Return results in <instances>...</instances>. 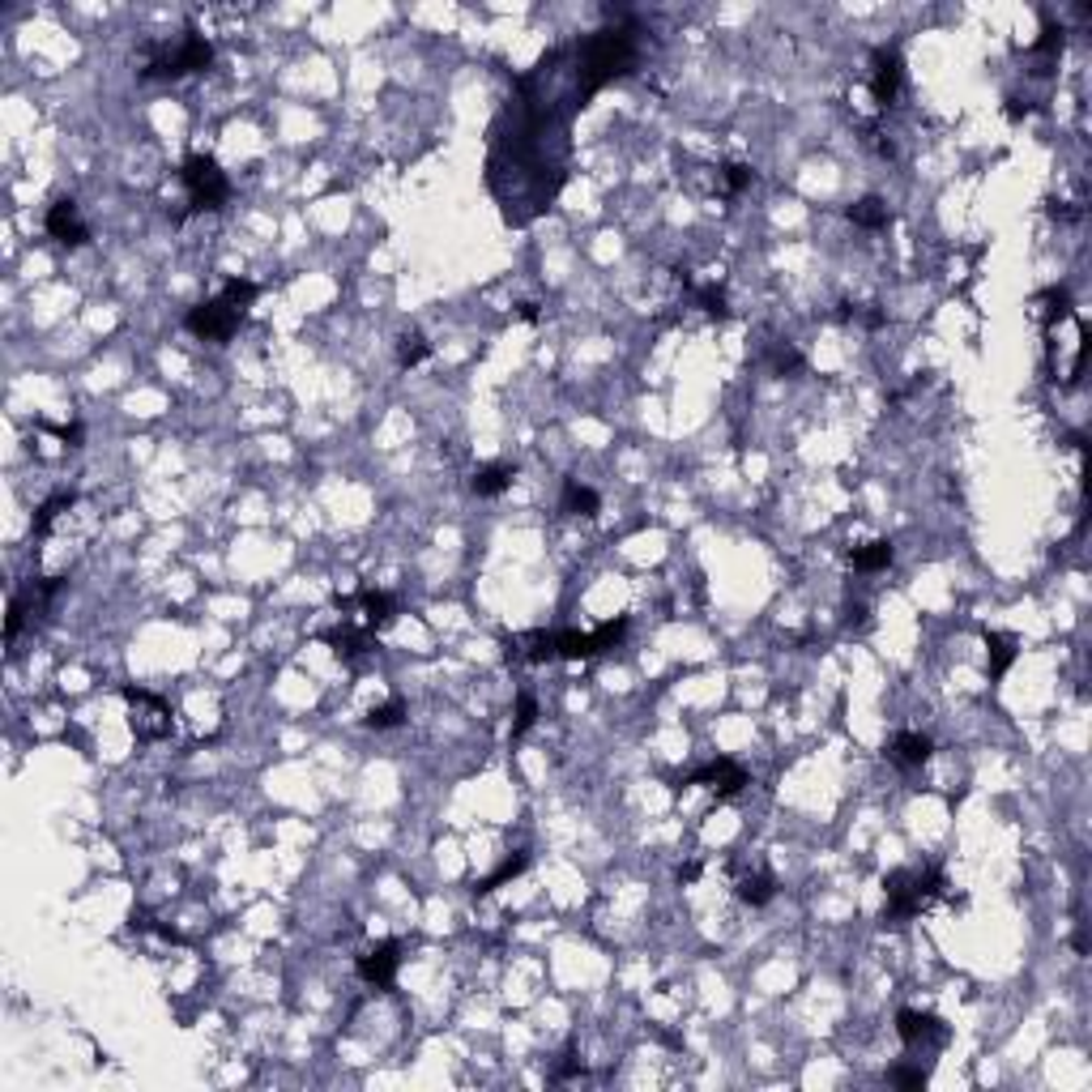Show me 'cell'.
I'll use <instances>...</instances> for the list:
<instances>
[{"label": "cell", "mask_w": 1092, "mask_h": 1092, "mask_svg": "<svg viewBox=\"0 0 1092 1092\" xmlns=\"http://www.w3.org/2000/svg\"><path fill=\"white\" fill-rule=\"evenodd\" d=\"M325 645H333L337 657H359L367 649H375V632L372 628H354V623H342L337 632H325Z\"/></svg>", "instance_id": "15"}, {"label": "cell", "mask_w": 1092, "mask_h": 1092, "mask_svg": "<svg viewBox=\"0 0 1092 1092\" xmlns=\"http://www.w3.org/2000/svg\"><path fill=\"white\" fill-rule=\"evenodd\" d=\"M244 316L247 311H240L226 295H214V299L192 308L188 316H183V325H188L197 337H205V342H231L235 329L244 325Z\"/></svg>", "instance_id": "5"}, {"label": "cell", "mask_w": 1092, "mask_h": 1092, "mask_svg": "<svg viewBox=\"0 0 1092 1092\" xmlns=\"http://www.w3.org/2000/svg\"><path fill=\"white\" fill-rule=\"evenodd\" d=\"M525 867H529V853H525V849L508 853V858H503L500 867H495L491 875L482 879V884H474V896H486V892H495V888H500V884H508V879H517V875H521V870H525Z\"/></svg>", "instance_id": "23"}, {"label": "cell", "mask_w": 1092, "mask_h": 1092, "mask_svg": "<svg viewBox=\"0 0 1092 1092\" xmlns=\"http://www.w3.org/2000/svg\"><path fill=\"white\" fill-rule=\"evenodd\" d=\"M534 721H538V700H534V692H521V696H517V721H512V734L521 739V734L534 726Z\"/></svg>", "instance_id": "29"}, {"label": "cell", "mask_w": 1092, "mask_h": 1092, "mask_svg": "<svg viewBox=\"0 0 1092 1092\" xmlns=\"http://www.w3.org/2000/svg\"><path fill=\"white\" fill-rule=\"evenodd\" d=\"M721 180H726V188H730V192H742V188H751L756 171L742 167V162H726V167H721Z\"/></svg>", "instance_id": "31"}, {"label": "cell", "mask_w": 1092, "mask_h": 1092, "mask_svg": "<svg viewBox=\"0 0 1092 1092\" xmlns=\"http://www.w3.org/2000/svg\"><path fill=\"white\" fill-rule=\"evenodd\" d=\"M901 77H905V64L892 48H879L875 52V69H870V95H875L879 107H892L896 95H901Z\"/></svg>", "instance_id": "11"}, {"label": "cell", "mask_w": 1092, "mask_h": 1092, "mask_svg": "<svg viewBox=\"0 0 1092 1092\" xmlns=\"http://www.w3.org/2000/svg\"><path fill=\"white\" fill-rule=\"evenodd\" d=\"M337 607H342V610L359 607L363 610V628H372V632L389 628V623L397 619V602H393V593H384V589H359L354 598H337Z\"/></svg>", "instance_id": "12"}, {"label": "cell", "mask_w": 1092, "mask_h": 1092, "mask_svg": "<svg viewBox=\"0 0 1092 1092\" xmlns=\"http://www.w3.org/2000/svg\"><path fill=\"white\" fill-rule=\"evenodd\" d=\"M602 500L593 486H585L581 479H567L564 482V512H572V517H598Z\"/></svg>", "instance_id": "20"}, {"label": "cell", "mask_w": 1092, "mask_h": 1092, "mask_svg": "<svg viewBox=\"0 0 1092 1092\" xmlns=\"http://www.w3.org/2000/svg\"><path fill=\"white\" fill-rule=\"evenodd\" d=\"M359 977L367 981V986L375 990H393V981H397V969H401V943L397 939H384L375 943V948H367L359 956Z\"/></svg>", "instance_id": "7"}, {"label": "cell", "mask_w": 1092, "mask_h": 1092, "mask_svg": "<svg viewBox=\"0 0 1092 1092\" xmlns=\"http://www.w3.org/2000/svg\"><path fill=\"white\" fill-rule=\"evenodd\" d=\"M124 700L133 704V734L141 742H159L171 734V709L162 696L145 692V687H124Z\"/></svg>", "instance_id": "6"}, {"label": "cell", "mask_w": 1092, "mask_h": 1092, "mask_svg": "<svg viewBox=\"0 0 1092 1092\" xmlns=\"http://www.w3.org/2000/svg\"><path fill=\"white\" fill-rule=\"evenodd\" d=\"M926 1080H931V1071H926V1067H892V1071H888V1084H892V1088H922Z\"/></svg>", "instance_id": "30"}, {"label": "cell", "mask_w": 1092, "mask_h": 1092, "mask_svg": "<svg viewBox=\"0 0 1092 1092\" xmlns=\"http://www.w3.org/2000/svg\"><path fill=\"white\" fill-rule=\"evenodd\" d=\"M180 183L188 188V205L201 209V214H214V209H223L226 201H231V180H226V171L218 167L209 154H192V159H183L180 167Z\"/></svg>", "instance_id": "4"}, {"label": "cell", "mask_w": 1092, "mask_h": 1092, "mask_svg": "<svg viewBox=\"0 0 1092 1092\" xmlns=\"http://www.w3.org/2000/svg\"><path fill=\"white\" fill-rule=\"evenodd\" d=\"M734 892H739V901H742V905L760 910V905H768V901L777 896V879L768 875V870H756V875H742Z\"/></svg>", "instance_id": "19"}, {"label": "cell", "mask_w": 1092, "mask_h": 1092, "mask_svg": "<svg viewBox=\"0 0 1092 1092\" xmlns=\"http://www.w3.org/2000/svg\"><path fill=\"white\" fill-rule=\"evenodd\" d=\"M43 431H52L56 439H64L69 448H77L81 444V423H64V427H52V423H39Z\"/></svg>", "instance_id": "34"}, {"label": "cell", "mask_w": 1092, "mask_h": 1092, "mask_svg": "<svg viewBox=\"0 0 1092 1092\" xmlns=\"http://www.w3.org/2000/svg\"><path fill=\"white\" fill-rule=\"evenodd\" d=\"M43 226H48V235H52L56 244H64V247H81V244L90 240V231H86V223H81L77 201H73V197L52 201V209H48V218H43Z\"/></svg>", "instance_id": "9"}, {"label": "cell", "mask_w": 1092, "mask_h": 1092, "mask_svg": "<svg viewBox=\"0 0 1092 1092\" xmlns=\"http://www.w3.org/2000/svg\"><path fill=\"white\" fill-rule=\"evenodd\" d=\"M73 503H77V495H73V491H56L52 500H43V503H39V517H34V534H39V538L52 534L56 517H60V512H69Z\"/></svg>", "instance_id": "24"}, {"label": "cell", "mask_w": 1092, "mask_h": 1092, "mask_svg": "<svg viewBox=\"0 0 1092 1092\" xmlns=\"http://www.w3.org/2000/svg\"><path fill=\"white\" fill-rule=\"evenodd\" d=\"M22 614H26L22 598H13V607H9V623H5V636H9V640H13L17 632H22Z\"/></svg>", "instance_id": "35"}, {"label": "cell", "mask_w": 1092, "mask_h": 1092, "mask_svg": "<svg viewBox=\"0 0 1092 1092\" xmlns=\"http://www.w3.org/2000/svg\"><path fill=\"white\" fill-rule=\"evenodd\" d=\"M636 60V31L632 26H610V31H593L589 39H581L572 48V69L576 86L585 90V98H593L607 81L623 77Z\"/></svg>", "instance_id": "1"}, {"label": "cell", "mask_w": 1092, "mask_h": 1092, "mask_svg": "<svg viewBox=\"0 0 1092 1092\" xmlns=\"http://www.w3.org/2000/svg\"><path fill=\"white\" fill-rule=\"evenodd\" d=\"M145 77H188V73H205L209 64H214V48H209L205 34H197L188 26L183 31V39L176 43V48H145Z\"/></svg>", "instance_id": "3"}, {"label": "cell", "mask_w": 1092, "mask_h": 1092, "mask_svg": "<svg viewBox=\"0 0 1092 1092\" xmlns=\"http://www.w3.org/2000/svg\"><path fill=\"white\" fill-rule=\"evenodd\" d=\"M896 1033H901V1041L910 1045V1050H917V1045H943L948 1041V1024L939 1020L934 1012H896Z\"/></svg>", "instance_id": "10"}, {"label": "cell", "mask_w": 1092, "mask_h": 1092, "mask_svg": "<svg viewBox=\"0 0 1092 1092\" xmlns=\"http://www.w3.org/2000/svg\"><path fill=\"white\" fill-rule=\"evenodd\" d=\"M223 295L231 299V304L240 308V311H247V308H252V299L261 295V287H256V282H247V278H231V282L223 287Z\"/></svg>", "instance_id": "28"}, {"label": "cell", "mask_w": 1092, "mask_h": 1092, "mask_svg": "<svg viewBox=\"0 0 1092 1092\" xmlns=\"http://www.w3.org/2000/svg\"><path fill=\"white\" fill-rule=\"evenodd\" d=\"M892 559H896L892 543H884V538H879V543H867V546L853 550L849 564H853V572H884V567L892 564Z\"/></svg>", "instance_id": "22"}, {"label": "cell", "mask_w": 1092, "mask_h": 1092, "mask_svg": "<svg viewBox=\"0 0 1092 1092\" xmlns=\"http://www.w3.org/2000/svg\"><path fill=\"white\" fill-rule=\"evenodd\" d=\"M683 785H704V789H713L717 798H734L739 789H747V768L739 764V760H713V764H704V768H696L692 777H683Z\"/></svg>", "instance_id": "8"}, {"label": "cell", "mask_w": 1092, "mask_h": 1092, "mask_svg": "<svg viewBox=\"0 0 1092 1092\" xmlns=\"http://www.w3.org/2000/svg\"><path fill=\"white\" fill-rule=\"evenodd\" d=\"M602 645L593 632H555V657H567V662H585V657H598Z\"/></svg>", "instance_id": "17"}, {"label": "cell", "mask_w": 1092, "mask_h": 1092, "mask_svg": "<svg viewBox=\"0 0 1092 1092\" xmlns=\"http://www.w3.org/2000/svg\"><path fill=\"white\" fill-rule=\"evenodd\" d=\"M512 479H517V470L503 461H491V465H479L470 479V491L482 495V500H495V495H503L512 486Z\"/></svg>", "instance_id": "16"}, {"label": "cell", "mask_w": 1092, "mask_h": 1092, "mask_svg": "<svg viewBox=\"0 0 1092 1092\" xmlns=\"http://www.w3.org/2000/svg\"><path fill=\"white\" fill-rule=\"evenodd\" d=\"M427 354H431V346H427L423 333H401V342H397V363L401 367H418Z\"/></svg>", "instance_id": "26"}, {"label": "cell", "mask_w": 1092, "mask_h": 1092, "mask_svg": "<svg viewBox=\"0 0 1092 1092\" xmlns=\"http://www.w3.org/2000/svg\"><path fill=\"white\" fill-rule=\"evenodd\" d=\"M696 299H700V308L709 311V316H730V308H726V295H721V287H700V290H696Z\"/></svg>", "instance_id": "32"}, {"label": "cell", "mask_w": 1092, "mask_h": 1092, "mask_svg": "<svg viewBox=\"0 0 1092 1092\" xmlns=\"http://www.w3.org/2000/svg\"><path fill=\"white\" fill-rule=\"evenodd\" d=\"M943 888H948V879H943L934 867H926V870H892V875L884 879V896H888L884 922L888 926H905L910 917L922 913L926 905L943 892Z\"/></svg>", "instance_id": "2"}, {"label": "cell", "mask_w": 1092, "mask_h": 1092, "mask_svg": "<svg viewBox=\"0 0 1092 1092\" xmlns=\"http://www.w3.org/2000/svg\"><path fill=\"white\" fill-rule=\"evenodd\" d=\"M401 721H406V704H401V700L375 704V709L367 713V726H372V730H393V726H401Z\"/></svg>", "instance_id": "27"}, {"label": "cell", "mask_w": 1092, "mask_h": 1092, "mask_svg": "<svg viewBox=\"0 0 1092 1092\" xmlns=\"http://www.w3.org/2000/svg\"><path fill=\"white\" fill-rule=\"evenodd\" d=\"M700 879V862H683L678 867V884H696Z\"/></svg>", "instance_id": "36"}, {"label": "cell", "mask_w": 1092, "mask_h": 1092, "mask_svg": "<svg viewBox=\"0 0 1092 1092\" xmlns=\"http://www.w3.org/2000/svg\"><path fill=\"white\" fill-rule=\"evenodd\" d=\"M503 657H508V662H550V657H555V632L508 636L503 640Z\"/></svg>", "instance_id": "14"}, {"label": "cell", "mask_w": 1092, "mask_h": 1092, "mask_svg": "<svg viewBox=\"0 0 1092 1092\" xmlns=\"http://www.w3.org/2000/svg\"><path fill=\"white\" fill-rule=\"evenodd\" d=\"M986 649H990V678L998 683L1016 666L1020 649H1016V636H1003V632H986Z\"/></svg>", "instance_id": "18"}, {"label": "cell", "mask_w": 1092, "mask_h": 1092, "mask_svg": "<svg viewBox=\"0 0 1092 1092\" xmlns=\"http://www.w3.org/2000/svg\"><path fill=\"white\" fill-rule=\"evenodd\" d=\"M931 756H934V742L917 730H901V734H892V742H888V760H892L896 768H905V773L922 768Z\"/></svg>", "instance_id": "13"}, {"label": "cell", "mask_w": 1092, "mask_h": 1092, "mask_svg": "<svg viewBox=\"0 0 1092 1092\" xmlns=\"http://www.w3.org/2000/svg\"><path fill=\"white\" fill-rule=\"evenodd\" d=\"M846 214H849V223H853V226H862V231H879V226L892 223V214H888V205H884L879 197H862V201H853Z\"/></svg>", "instance_id": "21"}, {"label": "cell", "mask_w": 1092, "mask_h": 1092, "mask_svg": "<svg viewBox=\"0 0 1092 1092\" xmlns=\"http://www.w3.org/2000/svg\"><path fill=\"white\" fill-rule=\"evenodd\" d=\"M1029 56H1033V60H1045V64L1059 60V56H1062V26H1045L1041 39H1037L1033 48H1029Z\"/></svg>", "instance_id": "25"}, {"label": "cell", "mask_w": 1092, "mask_h": 1092, "mask_svg": "<svg viewBox=\"0 0 1092 1092\" xmlns=\"http://www.w3.org/2000/svg\"><path fill=\"white\" fill-rule=\"evenodd\" d=\"M773 363H777V372L785 375V372H798V367H803V354H798L794 346H777V351H773Z\"/></svg>", "instance_id": "33"}, {"label": "cell", "mask_w": 1092, "mask_h": 1092, "mask_svg": "<svg viewBox=\"0 0 1092 1092\" xmlns=\"http://www.w3.org/2000/svg\"><path fill=\"white\" fill-rule=\"evenodd\" d=\"M567 1076H585V1062H576V1059H572V1062H564V1067L555 1071V1080H567Z\"/></svg>", "instance_id": "37"}]
</instances>
